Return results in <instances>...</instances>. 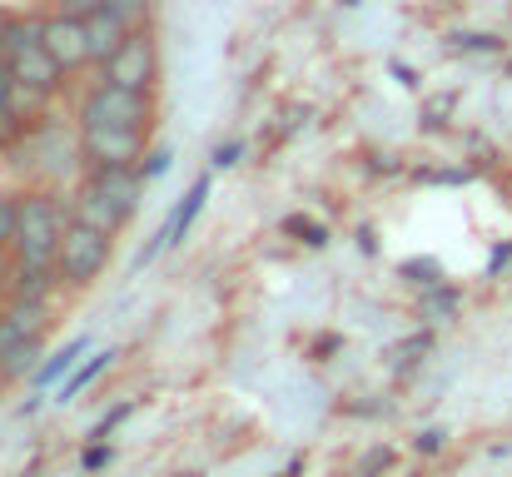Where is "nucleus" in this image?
<instances>
[{
    "label": "nucleus",
    "mask_w": 512,
    "mask_h": 477,
    "mask_svg": "<svg viewBox=\"0 0 512 477\" xmlns=\"http://www.w3.org/2000/svg\"><path fill=\"white\" fill-rule=\"evenodd\" d=\"M279 229H284L289 239H299L304 249H329V244H334L329 224H319L314 214H284V219H279Z\"/></svg>",
    "instance_id": "nucleus-18"
},
{
    "label": "nucleus",
    "mask_w": 512,
    "mask_h": 477,
    "mask_svg": "<svg viewBox=\"0 0 512 477\" xmlns=\"http://www.w3.org/2000/svg\"><path fill=\"white\" fill-rule=\"evenodd\" d=\"M50 328V299H5L0 304V358L15 348V343H25V338H40Z\"/></svg>",
    "instance_id": "nucleus-9"
},
{
    "label": "nucleus",
    "mask_w": 512,
    "mask_h": 477,
    "mask_svg": "<svg viewBox=\"0 0 512 477\" xmlns=\"http://www.w3.org/2000/svg\"><path fill=\"white\" fill-rule=\"evenodd\" d=\"M0 110H20V80H15V70H10V60L0 55ZM25 115V110H20Z\"/></svg>",
    "instance_id": "nucleus-28"
},
{
    "label": "nucleus",
    "mask_w": 512,
    "mask_h": 477,
    "mask_svg": "<svg viewBox=\"0 0 512 477\" xmlns=\"http://www.w3.org/2000/svg\"><path fill=\"white\" fill-rule=\"evenodd\" d=\"M448 448V433L443 428H423L418 438H413V453H423V458H438Z\"/></svg>",
    "instance_id": "nucleus-29"
},
{
    "label": "nucleus",
    "mask_w": 512,
    "mask_h": 477,
    "mask_svg": "<svg viewBox=\"0 0 512 477\" xmlns=\"http://www.w3.org/2000/svg\"><path fill=\"white\" fill-rule=\"evenodd\" d=\"M105 0H50L45 10H65V15H90V10H100Z\"/></svg>",
    "instance_id": "nucleus-34"
},
{
    "label": "nucleus",
    "mask_w": 512,
    "mask_h": 477,
    "mask_svg": "<svg viewBox=\"0 0 512 477\" xmlns=\"http://www.w3.org/2000/svg\"><path fill=\"white\" fill-rule=\"evenodd\" d=\"M45 50L65 65V75L90 70V35H85V15L50 10V15H45Z\"/></svg>",
    "instance_id": "nucleus-7"
},
{
    "label": "nucleus",
    "mask_w": 512,
    "mask_h": 477,
    "mask_svg": "<svg viewBox=\"0 0 512 477\" xmlns=\"http://www.w3.org/2000/svg\"><path fill=\"white\" fill-rule=\"evenodd\" d=\"M30 120H35V115H20V110H0V155H10V150H15L20 140H25Z\"/></svg>",
    "instance_id": "nucleus-23"
},
{
    "label": "nucleus",
    "mask_w": 512,
    "mask_h": 477,
    "mask_svg": "<svg viewBox=\"0 0 512 477\" xmlns=\"http://www.w3.org/2000/svg\"><path fill=\"white\" fill-rule=\"evenodd\" d=\"M70 219H80V224H90V229H105V234H125V224H130V214L120 209V204H110L100 189H90V184H75L70 189Z\"/></svg>",
    "instance_id": "nucleus-11"
},
{
    "label": "nucleus",
    "mask_w": 512,
    "mask_h": 477,
    "mask_svg": "<svg viewBox=\"0 0 512 477\" xmlns=\"http://www.w3.org/2000/svg\"><path fill=\"white\" fill-rule=\"evenodd\" d=\"M368 169H373V174H403V164L393 155H368Z\"/></svg>",
    "instance_id": "nucleus-37"
},
{
    "label": "nucleus",
    "mask_w": 512,
    "mask_h": 477,
    "mask_svg": "<svg viewBox=\"0 0 512 477\" xmlns=\"http://www.w3.org/2000/svg\"><path fill=\"white\" fill-rule=\"evenodd\" d=\"M135 408H140L135 398H120L115 408H105V413H100V418L90 423V433H85V443H110V433H115V428H125V423L135 418Z\"/></svg>",
    "instance_id": "nucleus-20"
},
{
    "label": "nucleus",
    "mask_w": 512,
    "mask_h": 477,
    "mask_svg": "<svg viewBox=\"0 0 512 477\" xmlns=\"http://www.w3.org/2000/svg\"><path fill=\"white\" fill-rule=\"evenodd\" d=\"M249 155V145L244 140H224V145H214V155H209V169L219 174V169H234V164H244Z\"/></svg>",
    "instance_id": "nucleus-27"
},
{
    "label": "nucleus",
    "mask_w": 512,
    "mask_h": 477,
    "mask_svg": "<svg viewBox=\"0 0 512 477\" xmlns=\"http://www.w3.org/2000/svg\"><path fill=\"white\" fill-rule=\"evenodd\" d=\"M15 224H20V194L15 189H0V249L15 244Z\"/></svg>",
    "instance_id": "nucleus-24"
},
{
    "label": "nucleus",
    "mask_w": 512,
    "mask_h": 477,
    "mask_svg": "<svg viewBox=\"0 0 512 477\" xmlns=\"http://www.w3.org/2000/svg\"><path fill=\"white\" fill-rule=\"evenodd\" d=\"M209 194H214V169H204V174L174 199V209L165 214V224H160V234H165L170 249H179V244L189 239V229L199 224V214H204V204H209Z\"/></svg>",
    "instance_id": "nucleus-10"
},
{
    "label": "nucleus",
    "mask_w": 512,
    "mask_h": 477,
    "mask_svg": "<svg viewBox=\"0 0 512 477\" xmlns=\"http://www.w3.org/2000/svg\"><path fill=\"white\" fill-rule=\"evenodd\" d=\"M343 10H358V5H363V0H339Z\"/></svg>",
    "instance_id": "nucleus-39"
},
{
    "label": "nucleus",
    "mask_w": 512,
    "mask_h": 477,
    "mask_svg": "<svg viewBox=\"0 0 512 477\" xmlns=\"http://www.w3.org/2000/svg\"><path fill=\"white\" fill-rule=\"evenodd\" d=\"M10 35H15V10L0 5V55H10Z\"/></svg>",
    "instance_id": "nucleus-36"
},
{
    "label": "nucleus",
    "mask_w": 512,
    "mask_h": 477,
    "mask_svg": "<svg viewBox=\"0 0 512 477\" xmlns=\"http://www.w3.org/2000/svg\"><path fill=\"white\" fill-rule=\"evenodd\" d=\"M174 477H204V473H174Z\"/></svg>",
    "instance_id": "nucleus-41"
},
{
    "label": "nucleus",
    "mask_w": 512,
    "mask_h": 477,
    "mask_svg": "<svg viewBox=\"0 0 512 477\" xmlns=\"http://www.w3.org/2000/svg\"><path fill=\"white\" fill-rule=\"evenodd\" d=\"M508 264H512V244H498L493 259H488V274H498V269H508Z\"/></svg>",
    "instance_id": "nucleus-38"
},
{
    "label": "nucleus",
    "mask_w": 512,
    "mask_h": 477,
    "mask_svg": "<svg viewBox=\"0 0 512 477\" xmlns=\"http://www.w3.org/2000/svg\"><path fill=\"white\" fill-rule=\"evenodd\" d=\"M105 10H110V15H120L130 30L155 25V0H105Z\"/></svg>",
    "instance_id": "nucleus-21"
},
{
    "label": "nucleus",
    "mask_w": 512,
    "mask_h": 477,
    "mask_svg": "<svg viewBox=\"0 0 512 477\" xmlns=\"http://www.w3.org/2000/svg\"><path fill=\"white\" fill-rule=\"evenodd\" d=\"M393 468V448H373L363 463H358V477H378V473H388Z\"/></svg>",
    "instance_id": "nucleus-30"
},
{
    "label": "nucleus",
    "mask_w": 512,
    "mask_h": 477,
    "mask_svg": "<svg viewBox=\"0 0 512 477\" xmlns=\"http://www.w3.org/2000/svg\"><path fill=\"white\" fill-rule=\"evenodd\" d=\"M85 353H90V333H75L70 343H60L55 353H45V358H40V368L30 373V388H35V393H50V388H60V383L75 373V363H80Z\"/></svg>",
    "instance_id": "nucleus-12"
},
{
    "label": "nucleus",
    "mask_w": 512,
    "mask_h": 477,
    "mask_svg": "<svg viewBox=\"0 0 512 477\" xmlns=\"http://www.w3.org/2000/svg\"><path fill=\"white\" fill-rule=\"evenodd\" d=\"M5 60H10L15 80H20L25 90H35L40 100H55V95H60V90L70 85L65 65H60V60H55V55H50V50H45L40 40H35V45H15V50H10Z\"/></svg>",
    "instance_id": "nucleus-6"
},
{
    "label": "nucleus",
    "mask_w": 512,
    "mask_h": 477,
    "mask_svg": "<svg viewBox=\"0 0 512 477\" xmlns=\"http://www.w3.org/2000/svg\"><path fill=\"white\" fill-rule=\"evenodd\" d=\"M15 294V259H10V249H0V304Z\"/></svg>",
    "instance_id": "nucleus-32"
},
{
    "label": "nucleus",
    "mask_w": 512,
    "mask_h": 477,
    "mask_svg": "<svg viewBox=\"0 0 512 477\" xmlns=\"http://www.w3.org/2000/svg\"><path fill=\"white\" fill-rule=\"evenodd\" d=\"M428 353H433V328H418V333H408L403 343H393V348H388V368L408 378V373H413Z\"/></svg>",
    "instance_id": "nucleus-16"
},
{
    "label": "nucleus",
    "mask_w": 512,
    "mask_h": 477,
    "mask_svg": "<svg viewBox=\"0 0 512 477\" xmlns=\"http://www.w3.org/2000/svg\"><path fill=\"white\" fill-rule=\"evenodd\" d=\"M398 279H408V284L428 289V284H438V279H443V264H438V259H428V254H423V259H403V264H398Z\"/></svg>",
    "instance_id": "nucleus-22"
},
{
    "label": "nucleus",
    "mask_w": 512,
    "mask_h": 477,
    "mask_svg": "<svg viewBox=\"0 0 512 477\" xmlns=\"http://www.w3.org/2000/svg\"><path fill=\"white\" fill-rule=\"evenodd\" d=\"M135 169H140V179L150 184V179H160V174H170V169H174V150H170V145H150V150H145V159H140Z\"/></svg>",
    "instance_id": "nucleus-25"
},
{
    "label": "nucleus",
    "mask_w": 512,
    "mask_h": 477,
    "mask_svg": "<svg viewBox=\"0 0 512 477\" xmlns=\"http://www.w3.org/2000/svg\"><path fill=\"white\" fill-rule=\"evenodd\" d=\"M458 309H463V289L458 284H428L423 294H418V318L433 328V323H453L458 318Z\"/></svg>",
    "instance_id": "nucleus-15"
},
{
    "label": "nucleus",
    "mask_w": 512,
    "mask_h": 477,
    "mask_svg": "<svg viewBox=\"0 0 512 477\" xmlns=\"http://www.w3.org/2000/svg\"><path fill=\"white\" fill-rule=\"evenodd\" d=\"M388 75H393L403 90H418V70H413V65H403V60H388Z\"/></svg>",
    "instance_id": "nucleus-35"
},
{
    "label": "nucleus",
    "mask_w": 512,
    "mask_h": 477,
    "mask_svg": "<svg viewBox=\"0 0 512 477\" xmlns=\"http://www.w3.org/2000/svg\"><path fill=\"white\" fill-rule=\"evenodd\" d=\"M110 259H115V234L70 219V229H65V239L55 249L60 289H90V284H100V274L110 269Z\"/></svg>",
    "instance_id": "nucleus-3"
},
{
    "label": "nucleus",
    "mask_w": 512,
    "mask_h": 477,
    "mask_svg": "<svg viewBox=\"0 0 512 477\" xmlns=\"http://www.w3.org/2000/svg\"><path fill=\"white\" fill-rule=\"evenodd\" d=\"M40 358H45V333H40V338H25V343H15V348L0 358V373H5L10 383H20V378H30V373L40 368Z\"/></svg>",
    "instance_id": "nucleus-17"
},
{
    "label": "nucleus",
    "mask_w": 512,
    "mask_h": 477,
    "mask_svg": "<svg viewBox=\"0 0 512 477\" xmlns=\"http://www.w3.org/2000/svg\"><path fill=\"white\" fill-rule=\"evenodd\" d=\"M408 174H413V184H468L473 179V169H438V164H418Z\"/></svg>",
    "instance_id": "nucleus-26"
},
{
    "label": "nucleus",
    "mask_w": 512,
    "mask_h": 477,
    "mask_svg": "<svg viewBox=\"0 0 512 477\" xmlns=\"http://www.w3.org/2000/svg\"><path fill=\"white\" fill-rule=\"evenodd\" d=\"M95 80L130 85V90H155V85H160V25L130 30L125 45L95 70Z\"/></svg>",
    "instance_id": "nucleus-4"
},
{
    "label": "nucleus",
    "mask_w": 512,
    "mask_h": 477,
    "mask_svg": "<svg viewBox=\"0 0 512 477\" xmlns=\"http://www.w3.org/2000/svg\"><path fill=\"white\" fill-rule=\"evenodd\" d=\"M5 159H15V169L25 174V184H50V189H75L85 174V150H80V125L75 115H35L25 140L10 150Z\"/></svg>",
    "instance_id": "nucleus-1"
},
{
    "label": "nucleus",
    "mask_w": 512,
    "mask_h": 477,
    "mask_svg": "<svg viewBox=\"0 0 512 477\" xmlns=\"http://www.w3.org/2000/svg\"><path fill=\"white\" fill-rule=\"evenodd\" d=\"M115 358H120V348H100V353H90L85 363H75V373L55 388V403H60V408H65V403H75V398H80L90 383H100V378L115 368Z\"/></svg>",
    "instance_id": "nucleus-14"
},
{
    "label": "nucleus",
    "mask_w": 512,
    "mask_h": 477,
    "mask_svg": "<svg viewBox=\"0 0 512 477\" xmlns=\"http://www.w3.org/2000/svg\"><path fill=\"white\" fill-rule=\"evenodd\" d=\"M448 50H453V55H503L508 40L493 35V30H453V35H448Z\"/></svg>",
    "instance_id": "nucleus-19"
},
{
    "label": "nucleus",
    "mask_w": 512,
    "mask_h": 477,
    "mask_svg": "<svg viewBox=\"0 0 512 477\" xmlns=\"http://www.w3.org/2000/svg\"><path fill=\"white\" fill-rule=\"evenodd\" d=\"M155 130H120V125H80V150L85 164H140L150 150Z\"/></svg>",
    "instance_id": "nucleus-5"
},
{
    "label": "nucleus",
    "mask_w": 512,
    "mask_h": 477,
    "mask_svg": "<svg viewBox=\"0 0 512 477\" xmlns=\"http://www.w3.org/2000/svg\"><path fill=\"white\" fill-rule=\"evenodd\" d=\"M80 184L100 189V194H105L110 204H120L130 219H135L140 204H145V179H140V169H130V164H85Z\"/></svg>",
    "instance_id": "nucleus-8"
},
{
    "label": "nucleus",
    "mask_w": 512,
    "mask_h": 477,
    "mask_svg": "<svg viewBox=\"0 0 512 477\" xmlns=\"http://www.w3.org/2000/svg\"><path fill=\"white\" fill-rule=\"evenodd\" d=\"M5 388H10V378H5V373H0V398H5Z\"/></svg>",
    "instance_id": "nucleus-40"
},
{
    "label": "nucleus",
    "mask_w": 512,
    "mask_h": 477,
    "mask_svg": "<svg viewBox=\"0 0 512 477\" xmlns=\"http://www.w3.org/2000/svg\"><path fill=\"white\" fill-rule=\"evenodd\" d=\"M85 35H90V70H100V65H105V60L125 45L130 25L100 5V10H90V15H85Z\"/></svg>",
    "instance_id": "nucleus-13"
},
{
    "label": "nucleus",
    "mask_w": 512,
    "mask_h": 477,
    "mask_svg": "<svg viewBox=\"0 0 512 477\" xmlns=\"http://www.w3.org/2000/svg\"><path fill=\"white\" fill-rule=\"evenodd\" d=\"M160 120V95L155 90H130L110 80H90L75 95V125H120V130H155Z\"/></svg>",
    "instance_id": "nucleus-2"
},
{
    "label": "nucleus",
    "mask_w": 512,
    "mask_h": 477,
    "mask_svg": "<svg viewBox=\"0 0 512 477\" xmlns=\"http://www.w3.org/2000/svg\"><path fill=\"white\" fill-rule=\"evenodd\" d=\"M110 458H115L110 443H90V448L80 453V468H85V473H100V468H110Z\"/></svg>",
    "instance_id": "nucleus-31"
},
{
    "label": "nucleus",
    "mask_w": 512,
    "mask_h": 477,
    "mask_svg": "<svg viewBox=\"0 0 512 477\" xmlns=\"http://www.w3.org/2000/svg\"><path fill=\"white\" fill-rule=\"evenodd\" d=\"M353 244H358V254L373 259V254H378V229H373V224H358V229H353Z\"/></svg>",
    "instance_id": "nucleus-33"
}]
</instances>
